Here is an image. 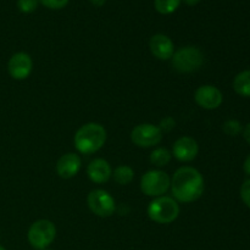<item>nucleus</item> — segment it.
<instances>
[{"label":"nucleus","instance_id":"obj_1","mask_svg":"<svg viewBox=\"0 0 250 250\" xmlns=\"http://www.w3.org/2000/svg\"><path fill=\"white\" fill-rule=\"evenodd\" d=\"M173 198L181 203H192L199 199L204 192V178L194 167L178 168L171 180Z\"/></svg>","mask_w":250,"mask_h":250},{"label":"nucleus","instance_id":"obj_2","mask_svg":"<svg viewBox=\"0 0 250 250\" xmlns=\"http://www.w3.org/2000/svg\"><path fill=\"white\" fill-rule=\"evenodd\" d=\"M105 142H106V131L102 125L95 122L83 125L75 134L76 149L85 155L102 149Z\"/></svg>","mask_w":250,"mask_h":250},{"label":"nucleus","instance_id":"obj_3","mask_svg":"<svg viewBox=\"0 0 250 250\" xmlns=\"http://www.w3.org/2000/svg\"><path fill=\"white\" fill-rule=\"evenodd\" d=\"M148 215L156 224H171L180 215V207L173 198L159 197L149 204Z\"/></svg>","mask_w":250,"mask_h":250},{"label":"nucleus","instance_id":"obj_4","mask_svg":"<svg viewBox=\"0 0 250 250\" xmlns=\"http://www.w3.org/2000/svg\"><path fill=\"white\" fill-rule=\"evenodd\" d=\"M204 62L203 53L195 46H186L172 55V66L177 72L190 73L199 70Z\"/></svg>","mask_w":250,"mask_h":250},{"label":"nucleus","instance_id":"obj_5","mask_svg":"<svg viewBox=\"0 0 250 250\" xmlns=\"http://www.w3.org/2000/svg\"><path fill=\"white\" fill-rule=\"evenodd\" d=\"M27 237L33 248L38 250L48 248L56 237L55 225L49 220H38L29 227Z\"/></svg>","mask_w":250,"mask_h":250},{"label":"nucleus","instance_id":"obj_6","mask_svg":"<svg viewBox=\"0 0 250 250\" xmlns=\"http://www.w3.org/2000/svg\"><path fill=\"white\" fill-rule=\"evenodd\" d=\"M171 186L168 175L160 170L148 171L141 180V189L149 197H160L165 194Z\"/></svg>","mask_w":250,"mask_h":250},{"label":"nucleus","instance_id":"obj_7","mask_svg":"<svg viewBox=\"0 0 250 250\" xmlns=\"http://www.w3.org/2000/svg\"><path fill=\"white\" fill-rule=\"evenodd\" d=\"M131 139L141 148H150L158 146L163 139V132L158 126L150 124L138 125L131 133Z\"/></svg>","mask_w":250,"mask_h":250},{"label":"nucleus","instance_id":"obj_8","mask_svg":"<svg viewBox=\"0 0 250 250\" xmlns=\"http://www.w3.org/2000/svg\"><path fill=\"white\" fill-rule=\"evenodd\" d=\"M88 207L97 216L109 217L115 212V200L106 190L94 189L88 195Z\"/></svg>","mask_w":250,"mask_h":250},{"label":"nucleus","instance_id":"obj_9","mask_svg":"<svg viewBox=\"0 0 250 250\" xmlns=\"http://www.w3.org/2000/svg\"><path fill=\"white\" fill-rule=\"evenodd\" d=\"M32 67H33L32 59L26 53L14 54L10 58L9 63H7V70H9L10 76L17 81L26 80L31 75Z\"/></svg>","mask_w":250,"mask_h":250},{"label":"nucleus","instance_id":"obj_10","mask_svg":"<svg viewBox=\"0 0 250 250\" xmlns=\"http://www.w3.org/2000/svg\"><path fill=\"white\" fill-rule=\"evenodd\" d=\"M222 93L214 85H202L195 92V102L203 109H217L222 104Z\"/></svg>","mask_w":250,"mask_h":250},{"label":"nucleus","instance_id":"obj_11","mask_svg":"<svg viewBox=\"0 0 250 250\" xmlns=\"http://www.w3.org/2000/svg\"><path fill=\"white\" fill-rule=\"evenodd\" d=\"M173 156L177 160L183 161V163H188L195 159L199 151V146H198L197 141L192 137H181L173 144Z\"/></svg>","mask_w":250,"mask_h":250},{"label":"nucleus","instance_id":"obj_12","mask_svg":"<svg viewBox=\"0 0 250 250\" xmlns=\"http://www.w3.org/2000/svg\"><path fill=\"white\" fill-rule=\"evenodd\" d=\"M149 46H150L151 54L159 60H168L172 58L175 53L172 41L165 34H155L151 37Z\"/></svg>","mask_w":250,"mask_h":250},{"label":"nucleus","instance_id":"obj_13","mask_svg":"<svg viewBox=\"0 0 250 250\" xmlns=\"http://www.w3.org/2000/svg\"><path fill=\"white\" fill-rule=\"evenodd\" d=\"M81 168V158L77 154L68 153L61 156L56 164V172L61 178H72Z\"/></svg>","mask_w":250,"mask_h":250},{"label":"nucleus","instance_id":"obj_14","mask_svg":"<svg viewBox=\"0 0 250 250\" xmlns=\"http://www.w3.org/2000/svg\"><path fill=\"white\" fill-rule=\"evenodd\" d=\"M88 177L94 183H105L111 177V166L104 159H95L87 167Z\"/></svg>","mask_w":250,"mask_h":250},{"label":"nucleus","instance_id":"obj_15","mask_svg":"<svg viewBox=\"0 0 250 250\" xmlns=\"http://www.w3.org/2000/svg\"><path fill=\"white\" fill-rule=\"evenodd\" d=\"M233 88L237 94L242 97H250V70L238 73L233 81Z\"/></svg>","mask_w":250,"mask_h":250},{"label":"nucleus","instance_id":"obj_16","mask_svg":"<svg viewBox=\"0 0 250 250\" xmlns=\"http://www.w3.org/2000/svg\"><path fill=\"white\" fill-rule=\"evenodd\" d=\"M134 177V172L132 170V167L127 165H121L119 167H116L114 172V178L119 185L122 186H126L128 183L132 182Z\"/></svg>","mask_w":250,"mask_h":250},{"label":"nucleus","instance_id":"obj_17","mask_svg":"<svg viewBox=\"0 0 250 250\" xmlns=\"http://www.w3.org/2000/svg\"><path fill=\"white\" fill-rule=\"evenodd\" d=\"M171 160V153L165 148H158L150 154V161L158 167L166 166Z\"/></svg>","mask_w":250,"mask_h":250},{"label":"nucleus","instance_id":"obj_18","mask_svg":"<svg viewBox=\"0 0 250 250\" xmlns=\"http://www.w3.org/2000/svg\"><path fill=\"white\" fill-rule=\"evenodd\" d=\"M181 1L182 0H155L154 5L158 12L163 15H170L178 9Z\"/></svg>","mask_w":250,"mask_h":250},{"label":"nucleus","instance_id":"obj_19","mask_svg":"<svg viewBox=\"0 0 250 250\" xmlns=\"http://www.w3.org/2000/svg\"><path fill=\"white\" fill-rule=\"evenodd\" d=\"M222 129L229 136H237L242 131V125L237 120H229L224 124Z\"/></svg>","mask_w":250,"mask_h":250},{"label":"nucleus","instance_id":"obj_20","mask_svg":"<svg viewBox=\"0 0 250 250\" xmlns=\"http://www.w3.org/2000/svg\"><path fill=\"white\" fill-rule=\"evenodd\" d=\"M38 6V0H17V7L23 14H31Z\"/></svg>","mask_w":250,"mask_h":250},{"label":"nucleus","instance_id":"obj_21","mask_svg":"<svg viewBox=\"0 0 250 250\" xmlns=\"http://www.w3.org/2000/svg\"><path fill=\"white\" fill-rule=\"evenodd\" d=\"M45 7L51 10H59L68 4V0H39Z\"/></svg>","mask_w":250,"mask_h":250},{"label":"nucleus","instance_id":"obj_22","mask_svg":"<svg viewBox=\"0 0 250 250\" xmlns=\"http://www.w3.org/2000/svg\"><path fill=\"white\" fill-rule=\"evenodd\" d=\"M241 197L242 200L244 202V204L248 208H250V180H247L246 182L242 185Z\"/></svg>","mask_w":250,"mask_h":250},{"label":"nucleus","instance_id":"obj_23","mask_svg":"<svg viewBox=\"0 0 250 250\" xmlns=\"http://www.w3.org/2000/svg\"><path fill=\"white\" fill-rule=\"evenodd\" d=\"M175 124L176 122L172 117H165V119L160 122V127H159V128L161 129V132H170L171 129L175 127Z\"/></svg>","mask_w":250,"mask_h":250},{"label":"nucleus","instance_id":"obj_24","mask_svg":"<svg viewBox=\"0 0 250 250\" xmlns=\"http://www.w3.org/2000/svg\"><path fill=\"white\" fill-rule=\"evenodd\" d=\"M243 136H244V139H246V141L250 144V124L247 125L246 128H244Z\"/></svg>","mask_w":250,"mask_h":250},{"label":"nucleus","instance_id":"obj_25","mask_svg":"<svg viewBox=\"0 0 250 250\" xmlns=\"http://www.w3.org/2000/svg\"><path fill=\"white\" fill-rule=\"evenodd\" d=\"M243 168H244V172H246L247 175L250 176V155L246 159V161H244Z\"/></svg>","mask_w":250,"mask_h":250},{"label":"nucleus","instance_id":"obj_26","mask_svg":"<svg viewBox=\"0 0 250 250\" xmlns=\"http://www.w3.org/2000/svg\"><path fill=\"white\" fill-rule=\"evenodd\" d=\"M90 1H92V4L94 5V6H103L106 0H90Z\"/></svg>","mask_w":250,"mask_h":250},{"label":"nucleus","instance_id":"obj_27","mask_svg":"<svg viewBox=\"0 0 250 250\" xmlns=\"http://www.w3.org/2000/svg\"><path fill=\"white\" fill-rule=\"evenodd\" d=\"M183 1L187 5H189V6H194V5H197L200 0H183Z\"/></svg>","mask_w":250,"mask_h":250},{"label":"nucleus","instance_id":"obj_28","mask_svg":"<svg viewBox=\"0 0 250 250\" xmlns=\"http://www.w3.org/2000/svg\"><path fill=\"white\" fill-rule=\"evenodd\" d=\"M0 250H6V249H5V248H2V247L0 246Z\"/></svg>","mask_w":250,"mask_h":250},{"label":"nucleus","instance_id":"obj_29","mask_svg":"<svg viewBox=\"0 0 250 250\" xmlns=\"http://www.w3.org/2000/svg\"><path fill=\"white\" fill-rule=\"evenodd\" d=\"M43 250H51V249H48V248H45V249H43Z\"/></svg>","mask_w":250,"mask_h":250}]
</instances>
